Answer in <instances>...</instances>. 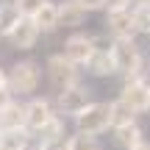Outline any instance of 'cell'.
I'll use <instances>...</instances> for the list:
<instances>
[{
  "label": "cell",
  "mask_w": 150,
  "mask_h": 150,
  "mask_svg": "<svg viewBox=\"0 0 150 150\" xmlns=\"http://www.w3.org/2000/svg\"><path fill=\"white\" fill-rule=\"evenodd\" d=\"M6 83H8L14 97H31L42 86V64L36 59H20L6 70Z\"/></svg>",
  "instance_id": "6da1fadb"
},
{
  "label": "cell",
  "mask_w": 150,
  "mask_h": 150,
  "mask_svg": "<svg viewBox=\"0 0 150 150\" xmlns=\"http://www.w3.org/2000/svg\"><path fill=\"white\" fill-rule=\"evenodd\" d=\"M108 50H111V59H114V70H117V75L131 78V75H142V72H145V53H142V47L136 45V36L111 39Z\"/></svg>",
  "instance_id": "7a4b0ae2"
},
{
  "label": "cell",
  "mask_w": 150,
  "mask_h": 150,
  "mask_svg": "<svg viewBox=\"0 0 150 150\" xmlns=\"http://www.w3.org/2000/svg\"><path fill=\"white\" fill-rule=\"evenodd\" d=\"M75 131L92 136H103L111 128V100H92L72 117Z\"/></svg>",
  "instance_id": "3957f363"
},
{
  "label": "cell",
  "mask_w": 150,
  "mask_h": 150,
  "mask_svg": "<svg viewBox=\"0 0 150 150\" xmlns=\"http://www.w3.org/2000/svg\"><path fill=\"white\" fill-rule=\"evenodd\" d=\"M117 100H122L136 117H139V114H147L150 111V78H147L145 72L125 78V83H122V89H120Z\"/></svg>",
  "instance_id": "277c9868"
},
{
  "label": "cell",
  "mask_w": 150,
  "mask_h": 150,
  "mask_svg": "<svg viewBox=\"0 0 150 150\" xmlns=\"http://www.w3.org/2000/svg\"><path fill=\"white\" fill-rule=\"evenodd\" d=\"M92 100H95L92 89L83 83V81H78V83H70V86H64V89H59V92H56L53 106H56V111H59L61 117L72 120L75 114H78L81 108L86 106V103H92Z\"/></svg>",
  "instance_id": "5b68a950"
},
{
  "label": "cell",
  "mask_w": 150,
  "mask_h": 150,
  "mask_svg": "<svg viewBox=\"0 0 150 150\" xmlns=\"http://www.w3.org/2000/svg\"><path fill=\"white\" fill-rule=\"evenodd\" d=\"M42 72L47 75L50 86L59 92V89H64V86H70V83H78L83 70H81L78 64H72L64 53H53V56H47V61H45V70H42Z\"/></svg>",
  "instance_id": "8992f818"
},
{
  "label": "cell",
  "mask_w": 150,
  "mask_h": 150,
  "mask_svg": "<svg viewBox=\"0 0 150 150\" xmlns=\"http://www.w3.org/2000/svg\"><path fill=\"white\" fill-rule=\"evenodd\" d=\"M108 45H111V36H108V33L95 36V50H92L89 61L83 64V72L86 75H92V78H111V75H117Z\"/></svg>",
  "instance_id": "52a82bcc"
},
{
  "label": "cell",
  "mask_w": 150,
  "mask_h": 150,
  "mask_svg": "<svg viewBox=\"0 0 150 150\" xmlns=\"http://www.w3.org/2000/svg\"><path fill=\"white\" fill-rule=\"evenodd\" d=\"M6 39H8V45H11L14 50H25V53H28V50H33V47L39 45L42 31H39V25L33 22V17H25V14H22L20 22L11 28V33H8Z\"/></svg>",
  "instance_id": "ba28073f"
},
{
  "label": "cell",
  "mask_w": 150,
  "mask_h": 150,
  "mask_svg": "<svg viewBox=\"0 0 150 150\" xmlns=\"http://www.w3.org/2000/svg\"><path fill=\"white\" fill-rule=\"evenodd\" d=\"M103 25H106V33L111 39L136 36V31H134V6H125V8H108Z\"/></svg>",
  "instance_id": "9c48e42d"
},
{
  "label": "cell",
  "mask_w": 150,
  "mask_h": 150,
  "mask_svg": "<svg viewBox=\"0 0 150 150\" xmlns=\"http://www.w3.org/2000/svg\"><path fill=\"white\" fill-rule=\"evenodd\" d=\"M53 114H59V111H56V106H53L50 97H36V95H31V100L25 103V128L33 134V131H39L50 117H53Z\"/></svg>",
  "instance_id": "30bf717a"
},
{
  "label": "cell",
  "mask_w": 150,
  "mask_h": 150,
  "mask_svg": "<svg viewBox=\"0 0 150 150\" xmlns=\"http://www.w3.org/2000/svg\"><path fill=\"white\" fill-rule=\"evenodd\" d=\"M92 50H95V36H92V33H72V36L64 39V50H61V53H64L72 64H78L81 70H83V64L89 61Z\"/></svg>",
  "instance_id": "8fae6325"
},
{
  "label": "cell",
  "mask_w": 150,
  "mask_h": 150,
  "mask_svg": "<svg viewBox=\"0 0 150 150\" xmlns=\"http://www.w3.org/2000/svg\"><path fill=\"white\" fill-rule=\"evenodd\" d=\"M59 6V28H70V31H78L81 25H86L89 20V11L78 3V0H61Z\"/></svg>",
  "instance_id": "7c38bea8"
},
{
  "label": "cell",
  "mask_w": 150,
  "mask_h": 150,
  "mask_svg": "<svg viewBox=\"0 0 150 150\" xmlns=\"http://www.w3.org/2000/svg\"><path fill=\"white\" fill-rule=\"evenodd\" d=\"M108 134H111V142L120 150H128V147H134L136 142L145 139V131H142V125L136 122V120L134 122H125V125H111Z\"/></svg>",
  "instance_id": "4fadbf2b"
},
{
  "label": "cell",
  "mask_w": 150,
  "mask_h": 150,
  "mask_svg": "<svg viewBox=\"0 0 150 150\" xmlns=\"http://www.w3.org/2000/svg\"><path fill=\"white\" fill-rule=\"evenodd\" d=\"M31 17H33V22L39 25V31H42V33L59 31V6H56L53 0H42V6H39Z\"/></svg>",
  "instance_id": "5bb4252c"
},
{
  "label": "cell",
  "mask_w": 150,
  "mask_h": 150,
  "mask_svg": "<svg viewBox=\"0 0 150 150\" xmlns=\"http://www.w3.org/2000/svg\"><path fill=\"white\" fill-rule=\"evenodd\" d=\"M64 136H67V117H61V114H53V117H50L39 131H33V139H36L39 145L64 139Z\"/></svg>",
  "instance_id": "9a60e30c"
},
{
  "label": "cell",
  "mask_w": 150,
  "mask_h": 150,
  "mask_svg": "<svg viewBox=\"0 0 150 150\" xmlns=\"http://www.w3.org/2000/svg\"><path fill=\"white\" fill-rule=\"evenodd\" d=\"M67 150H103V142L92 134H81V131H72V134L64 136Z\"/></svg>",
  "instance_id": "2e32d148"
},
{
  "label": "cell",
  "mask_w": 150,
  "mask_h": 150,
  "mask_svg": "<svg viewBox=\"0 0 150 150\" xmlns=\"http://www.w3.org/2000/svg\"><path fill=\"white\" fill-rule=\"evenodd\" d=\"M20 8L14 6V0H6V3H0V39H6L11 33V28L20 22Z\"/></svg>",
  "instance_id": "e0dca14e"
},
{
  "label": "cell",
  "mask_w": 150,
  "mask_h": 150,
  "mask_svg": "<svg viewBox=\"0 0 150 150\" xmlns=\"http://www.w3.org/2000/svg\"><path fill=\"white\" fill-rule=\"evenodd\" d=\"M134 31L142 36H150V6L134 3Z\"/></svg>",
  "instance_id": "ac0fdd59"
},
{
  "label": "cell",
  "mask_w": 150,
  "mask_h": 150,
  "mask_svg": "<svg viewBox=\"0 0 150 150\" xmlns=\"http://www.w3.org/2000/svg\"><path fill=\"white\" fill-rule=\"evenodd\" d=\"M134 120H136V114L122 100H111V125H125V122H134Z\"/></svg>",
  "instance_id": "d6986e66"
},
{
  "label": "cell",
  "mask_w": 150,
  "mask_h": 150,
  "mask_svg": "<svg viewBox=\"0 0 150 150\" xmlns=\"http://www.w3.org/2000/svg\"><path fill=\"white\" fill-rule=\"evenodd\" d=\"M14 6L20 8V14H25V17H31L33 11L42 6V0H14Z\"/></svg>",
  "instance_id": "ffe728a7"
},
{
  "label": "cell",
  "mask_w": 150,
  "mask_h": 150,
  "mask_svg": "<svg viewBox=\"0 0 150 150\" xmlns=\"http://www.w3.org/2000/svg\"><path fill=\"white\" fill-rule=\"evenodd\" d=\"M125 6H134V0H103V11H108V8H125Z\"/></svg>",
  "instance_id": "44dd1931"
},
{
  "label": "cell",
  "mask_w": 150,
  "mask_h": 150,
  "mask_svg": "<svg viewBox=\"0 0 150 150\" xmlns=\"http://www.w3.org/2000/svg\"><path fill=\"white\" fill-rule=\"evenodd\" d=\"M81 6H83L89 14H95V11H103V0H78Z\"/></svg>",
  "instance_id": "7402d4cb"
},
{
  "label": "cell",
  "mask_w": 150,
  "mask_h": 150,
  "mask_svg": "<svg viewBox=\"0 0 150 150\" xmlns=\"http://www.w3.org/2000/svg\"><path fill=\"white\" fill-rule=\"evenodd\" d=\"M39 150H67V142H64V139H56V142H45V145H39Z\"/></svg>",
  "instance_id": "603a6c76"
},
{
  "label": "cell",
  "mask_w": 150,
  "mask_h": 150,
  "mask_svg": "<svg viewBox=\"0 0 150 150\" xmlns=\"http://www.w3.org/2000/svg\"><path fill=\"white\" fill-rule=\"evenodd\" d=\"M128 150H150V142L147 139H142V142H136L134 147H128Z\"/></svg>",
  "instance_id": "cb8c5ba5"
},
{
  "label": "cell",
  "mask_w": 150,
  "mask_h": 150,
  "mask_svg": "<svg viewBox=\"0 0 150 150\" xmlns=\"http://www.w3.org/2000/svg\"><path fill=\"white\" fill-rule=\"evenodd\" d=\"M6 86H8V83H6V70L0 67V89H6Z\"/></svg>",
  "instance_id": "d4e9b609"
},
{
  "label": "cell",
  "mask_w": 150,
  "mask_h": 150,
  "mask_svg": "<svg viewBox=\"0 0 150 150\" xmlns=\"http://www.w3.org/2000/svg\"><path fill=\"white\" fill-rule=\"evenodd\" d=\"M134 3H142V6H150V0H134Z\"/></svg>",
  "instance_id": "484cf974"
},
{
  "label": "cell",
  "mask_w": 150,
  "mask_h": 150,
  "mask_svg": "<svg viewBox=\"0 0 150 150\" xmlns=\"http://www.w3.org/2000/svg\"><path fill=\"white\" fill-rule=\"evenodd\" d=\"M36 150H39V147H36Z\"/></svg>",
  "instance_id": "4316f807"
}]
</instances>
